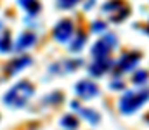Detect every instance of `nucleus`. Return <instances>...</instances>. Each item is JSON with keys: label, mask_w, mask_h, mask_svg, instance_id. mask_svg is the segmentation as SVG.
<instances>
[{"label": "nucleus", "mask_w": 149, "mask_h": 130, "mask_svg": "<svg viewBox=\"0 0 149 130\" xmlns=\"http://www.w3.org/2000/svg\"><path fill=\"white\" fill-rule=\"evenodd\" d=\"M31 94H33V87L30 85L28 82H21V83H17L14 88H10L5 94L3 102L7 106H12V108H21V106H24L28 102Z\"/></svg>", "instance_id": "f257e3e1"}, {"label": "nucleus", "mask_w": 149, "mask_h": 130, "mask_svg": "<svg viewBox=\"0 0 149 130\" xmlns=\"http://www.w3.org/2000/svg\"><path fill=\"white\" fill-rule=\"evenodd\" d=\"M148 99H149V92H130V94L123 95V99L120 101V108H121L123 113H134Z\"/></svg>", "instance_id": "f03ea898"}, {"label": "nucleus", "mask_w": 149, "mask_h": 130, "mask_svg": "<svg viewBox=\"0 0 149 130\" xmlns=\"http://www.w3.org/2000/svg\"><path fill=\"white\" fill-rule=\"evenodd\" d=\"M102 10H104V14L109 16L111 21H121V19H125L128 16V7L123 2H116V0H111L108 3H104Z\"/></svg>", "instance_id": "7ed1b4c3"}, {"label": "nucleus", "mask_w": 149, "mask_h": 130, "mask_svg": "<svg viewBox=\"0 0 149 130\" xmlns=\"http://www.w3.org/2000/svg\"><path fill=\"white\" fill-rule=\"evenodd\" d=\"M114 37H106V38H101L99 42L94 45V49H92V54L97 57V59H108V54H109V50H111V47H114Z\"/></svg>", "instance_id": "20e7f679"}, {"label": "nucleus", "mask_w": 149, "mask_h": 130, "mask_svg": "<svg viewBox=\"0 0 149 130\" xmlns=\"http://www.w3.org/2000/svg\"><path fill=\"white\" fill-rule=\"evenodd\" d=\"M97 92H99L97 85L94 82H90V80H83V82H80L76 85V94L80 97H95Z\"/></svg>", "instance_id": "39448f33"}, {"label": "nucleus", "mask_w": 149, "mask_h": 130, "mask_svg": "<svg viewBox=\"0 0 149 130\" xmlns=\"http://www.w3.org/2000/svg\"><path fill=\"white\" fill-rule=\"evenodd\" d=\"M71 33H73V24H71L70 21H61V23L56 26V30H54V37H56V40H59V42H66Z\"/></svg>", "instance_id": "423d86ee"}, {"label": "nucleus", "mask_w": 149, "mask_h": 130, "mask_svg": "<svg viewBox=\"0 0 149 130\" xmlns=\"http://www.w3.org/2000/svg\"><path fill=\"white\" fill-rule=\"evenodd\" d=\"M139 59H141V56L139 54H125L123 57H121V61H120V71H128V70H132L137 63H139Z\"/></svg>", "instance_id": "0eeeda50"}, {"label": "nucleus", "mask_w": 149, "mask_h": 130, "mask_svg": "<svg viewBox=\"0 0 149 130\" xmlns=\"http://www.w3.org/2000/svg\"><path fill=\"white\" fill-rule=\"evenodd\" d=\"M108 68H109V61L108 59H97V63H94L90 66V73L92 75H102Z\"/></svg>", "instance_id": "6e6552de"}, {"label": "nucleus", "mask_w": 149, "mask_h": 130, "mask_svg": "<svg viewBox=\"0 0 149 130\" xmlns=\"http://www.w3.org/2000/svg\"><path fill=\"white\" fill-rule=\"evenodd\" d=\"M33 43H35V35L24 33V35H21V38L17 40L16 47H17V50H23V49H26V47H30V45H33Z\"/></svg>", "instance_id": "1a4fd4ad"}, {"label": "nucleus", "mask_w": 149, "mask_h": 130, "mask_svg": "<svg viewBox=\"0 0 149 130\" xmlns=\"http://www.w3.org/2000/svg\"><path fill=\"white\" fill-rule=\"evenodd\" d=\"M73 108L74 109H78L85 118H90L92 123H97V122H99V115H97V113H94V111H90V109H88V111H87V109H81V106H80L78 102H73Z\"/></svg>", "instance_id": "9d476101"}, {"label": "nucleus", "mask_w": 149, "mask_h": 130, "mask_svg": "<svg viewBox=\"0 0 149 130\" xmlns=\"http://www.w3.org/2000/svg\"><path fill=\"white\" fill-rule=\"evenodd\" d=\"M31 63V59L30 57H21V59H17V61H14L10 66H9V73H14V71H17V70H21V68H24V66H28Z\"/></svg>", "instance_id": "9b49d317"}, {"label": "nucleus", "mask_w": 149, "mask_h": 130, "mask_svg": "<svg viewBox=\"0 0 149 130\" xmlns=\"http://www.w3.org/2000/svg\"><path fill=\"white\" fill-rule=\"evenodd\" d=\"M19 3H21L30 14H35V12H38V9H40V3H38L37 0H19Z\"/></svg>", "instance_id": "f8f14e48"}, {"label": "nucleus", "mask_w": 149, "mask_h": 130, "mask_svg": "<svg viewBox=\"0 0 149 130\" xmlns=\"http://www.w3.org/2000/svg\"><path fill=\"white\" fill-rule=\"evenodd\" d=\"M9 49H10V38H9V33L5 31L0 37V52H7Z\"/></svg>", "instance_id": "ddd939ff"}, {"label": "nucleus", "mask_w": 149, "mask_h": 130, "mask_svg": "<svg viewBox=\"0 0 149 130\" xmlns=\"http://www.w3.org/2000/svg\"><path fill=\"white\" fill-rule=\"evenodd\" d=\"M61 125L66 127V129H76L78 127V122H76V118H73V116H64L63 122H61Z\"/></svg>", "instance_id": "4468645a"}, {"label": "nucleus", "mask_w": 149, "mask_h": 130, "mask_svg": "<svg viewBox=\"0 0 149 130\" xmlns=\"http://www.w3.org/2000/svg\"><path fill=\"white\" fill-rule=\"evenodd\" d=\"M83 42H85V37L80 33V35L76 37V42L71 43V49H73V50H80V49H81V45H83Z\"/></svg>", "instance_id": "2eb2a0df"}, {"label": "nucleus", "mask_w": 149, "mask_h": 130, "mask_svg": "<svg viewBox=\"0 0 149 130\" xmlns=\"http://www.w3.org/2000/svg\"><path fill=\"white\" fill-rule=\"evenodd\" d=\"M146 78H148V73H146V71H139V73L134 76V82H135V83H144Z\"/></svg>", "instance_id": "dca6fc26"}, {"label": "nucleus", "mask_w": 149, "mask_h": 130, "mask_svg": "<svg viewBox=\"0 0 149 130\" xmlns=\"http://www.w3.org/2000/svg\"><path fill=\"white\" fill-rule=\"evenodd\" d=\"M76 2H80V0H59V5L61 7H71Z\"/></svg>", "instance_id": "f3484780"}]
</instances>
